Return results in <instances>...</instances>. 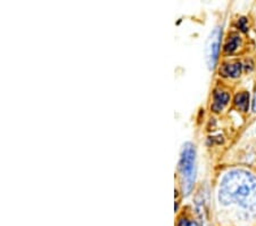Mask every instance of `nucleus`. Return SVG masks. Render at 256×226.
<instances>
[{
    "mask_svg": "<svg viewBox=\"0 0 256 226\" xmlns=\"http://www.w3.org/2000/svg\"><path fill=\"white\" fill-rule=\"evenodd\" d=\"M248 102H250L248 93L242 92L236 96L234 104H236L237 108L240 111H242V112H246L247 109H248Z\"/></svg>",
    "mask_w": 256,
    "mask_h": 226,
    "instance_id": "nucleus-6",
    "label": "nucleus"
},
{
    "mask_svg": "<svg viewBox=\"0 0 256 226\" xmlns=\"http://www.w3.org/2000/svg\"><path fill=\"white\" fill-rule=\"evenodd\" d=\"M253 111H255V112H256V93H255L254 101H253Z\"/></svg>",
    "mask_w": 256,
    "mask_h": 226,
    "instance_id": "nucleus-10",
    "label": "nucleus"
},
{
    "mask_svg": "<svg viewBox=\"0 0 256 226\" xmlns=\"http://www.w3.org/2000/svg\"><path fill=\"white\" fill-rule=\"evenodd\" d=\"M220 73L224 77H232L236 78L240 76L242 73V64L240 63H232V64H224V67L220 70Z\"/></svg>",
    "mask_w": 256,
    "mask_h": 226,
    "instance_id": "nucleus-5",
    "label": "nucleus"
},
{
    "mask_svg": "<svg viewBox=\"0 0 256 226\" xmlns=\"http://www.w3.org/2000/svg\"><path fill=\"white\" fill-rule=\"evenodd\" d=\"M239 43H240V39H239L238 36H234L232 38H230L228 43H226L224 51L226 53H232L234 51H236L239 46Z\"/></svg>",
    "mask_w": 256,
    "mask_h": 226,
    "instance_id": "nucleus-7",
    "label": "nucleus"
},
{
    "mask_svg": "<svg viewBox=\"0 0 256 226\" xmlns=\"http://www.w3.org/2000/svg\"><path fill=\"white\" fill-rule=\"evenodd\" d=\"M220 38H221V31L220 29H214V31L210 35L208 47H206V62L210 69H213L216 67L218 56V47H220Z\"/></svg>",
    "mask_w": 256,
    "mask_h": 226,
    "instance_id": "nucleus-3",
    "label": "nucleus"
},
{
    "mask_svg": "<svg viewBox=\"0 0 256 226\" xmlns=\"http://www.w3.org/2000/svg\"><path fill=\"white\" fill-rule=\"evenodd\" d=\"M230 101V95L228 93L222 92V90H216L213 95V105L212 110L214 112H220V111L228 104Z\"/></svg>",
    "mask_w": 256,
    "mask_h": 226,
    "instance_id": "nucleus-4",
    "label": "nucleus"
},
{
    "mask_svg": "<svg viewBox=\"0 0 256 226\" xmlns=\"http://www.w3.org/2000/svg\"><path fill=\"white\" fill-rule=\"evenodd\" d=\"M180 176L182 180V190L184 194H189L192 190L195 180V147L187 143L184 145L179 163Z\"/></svg>",
    "mask_w": 256,
    "mask_h": 226,
    "instance_id": "nucleus-2",
    "label": "nucleus"
},
{
    "mask_svg": "<svg viewBox=\"0 0 256 226\" xmlns=\"http://www.w3.org/2000/svg\"><path fill=\"white\" fill-rule=\"evenodd\" d=\"M178 226H198V224L196 223V221H194V220H188V219H186V218H182V219H180Z\"/></svg>",
    "mask_w": 256,
    "mask_h": 226,
    "instance_id": "nucleus-8",
    "label": "nucleus"
},
{
    "mask_svg": "<svg viewBox=\"0 0 256 226\" xmlns=\"http://www.w3.org/2000/svg\"><path fill=\"white\" fill-rule=\"evenodd\" d=\"M238 24L240 26L242 31H246V19H242L240 21H239Z\"/></svg>",
    "mask_w": 256,
    "mask_h": 226,
    "instance_id": "nucleus-9",
    "label": "nucleus"
},
{
    "mask_svg": "<svg viewBox=\"0 0 256 226\" xmlns=\"http://www.w3.org/2000/svg\"><path fill=\"white\" fill-rule=\"evenodd\" d=\"M221 204L237 203L244 209L256 211V177L246 170H231L221 180L218 190Z\"/></svg>",
    "mask_w": 256,
    "mask_h": 226,
    "instance_id": "nucleus-1",
    "label": "nucleus"
}]
</instances>
